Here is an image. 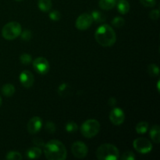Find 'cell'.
<instances>
[{
    "instance_id": "obj_17",
    "label": "cell",
    "mask_w": 160,
    "mask_h": 160,
    "mask_svg": "<svg viewBox=\"0 0 160 160\" xmlns=\"http://www.w3.org/2000/svg\"><path fill=\"white\" fill-rule=\"evenodd\" d=\"M38 6L39 9L42 12H49L52 6L51 0H38Z\"/></svg>"
},
{
    "instance_id": "obj_4",
    "label": "cell",
    "mask_w": 160,
    "mask_h": 160,
    "mask_svg": "<svg viewBox=\"0 0 160 160\" xmlns=\"http://www.w3.org/2000/svg\"><path fill=\"white\" fill-rule=\"evenodd\" d=\"M100 123L98 120L89 119L82 123L81 127V133L84 137L92 138L95 137L100 131Z\"/></svg>"
},
{
    "instance_id": "obj_6",
    "label": "cell",
    "mask_w": 160,
    "mask_h": 160,
    "mask_svg": "<svg viewBox=\"0 0 160 160\" xmlns=\"http://www.w3.org/2000/svg\"><path fill=\"white\" fill-rule=\"evenodd\" d=\"M134 148L141 154H148L152 149V144L148 139L145 138H138L133 142Z\"/></svg>"
},
{
    "instance_id": "obj_18",
    "label": "cell",
    "mask_w": 160,
    "mask_h": 160,
    "mask_svg": "<svg viewBox=\"0 0 160 160\" xmlns=\"http://www.w3.org/2000/svg\"><path fill=\"white\" fill-rule=\"evenodd\" d=\"M2 92L6 97H11L15 93V87L12 84H6L2 88Z\"/></svg>"
},
{
    "instance_id": "obj_25",
    "label": "cell",
    "mask_w": 160,
    "mask_h": 160,
    "mask_svg": "<svg viewBox=\"0 0 160 160\" xmlns=\"http://www.w3.org/2000/svg\"><path fill=\"white\" fill-rule=\"evenodd\" d=\"M20 60L21 63L24 64V65H28V64L31 62V61H32V57H31L29 54H28V53H23V54H22L21 56H20Z\"/></svg>"
},
{
    "instance_id": "obj_30",
    "label": "cell",
    "mask_w": 160,
    "mask_h": 160,
    "mask_svg": "<svg viewBox=\"0 0 160 160\" xmlns=\"http://www.w3.org/2000/svg\"><path fill=\"white\" fill-rule=\"evenodd\" d=\"M139 1L145 7H154L156 4V0H139Z\"/></svg>"
},
{
    "instance_id": "obj_36",
    "label": "cell",
    "mask_w": 160,
    "mask_h": 160,
    "mask_svg": "<svg viewBox=\"0 0 160 160\" xmlns=\"http://www.w3.org/2000/svg\"><path fill=\"white\" fill-rule=\"evenodd\" d=\"M16 1H17V2H20V1H23V0H16Z\"/></svg>"
},
{
    "instance_id": "obj_35",
    "label": "cell",
    "mask_w": 160,
    "mask_h": 160,
    "mask_svg": "<svg viewBox=\"0 0 160 160\" xmlns=\"http://www.w3.org/2000/svg\"><path fill=\"white\" fill-rule=\"evenodd\" d=\"M2 99L1 96H0V106H1V105H2Z\"/></svg>"
},
{
    "instance_id": "obj_13",
    "label": "cell",
    "mask_w": 160,
    "mask_h": 160,
    "mask_svg": "<svg viewBox=\"0 0 160 160\" xmlns=\"http://www.w3.org/2000/svg\"><path fill=\"white\" fill-rule=\"evenodd\" d=\"M117 5V0H99L98 6L102 10H110Z\"/></svg>"
},
{
    "instance_id": "obj_9",
    "label": "cell",
    "mask_w": 160,
    "mask_h": 160,
    "mask_svg": "<svg viewBox=\"0 0 160 160\" xmlns=\"http://www.w3.org/2000/svg\"><path fill=\"white\" fill-rule=\"evenodd\" d=\"M33 67L39 74H46L49 70V62L45 58L38 57L33 61Z\"/></svg>"
},
{
    "instance_id": "obj_22",
    "label": "cell",
    "mask_w": 160,
    "mask_h": 160,
    "mask_svg": "<svg viewBox=\"0 0 160 160\" xmlns=\"http://www.w3.org/2000/svg\"><path fill=\"white\" fill-rule=\"evenodd\" d=\"M148 73L150 76L156 77L159 74V68L156 64H150L148 67Z\"/></svg>"
},
{
    "instance_id": "obj_1",
    "label": "cell",
    "mask_w": 160,
    "mask_h": 160,
    "mask_svg": "<svg viewBox=\"0 0 160 160\" xmlns=\"http://www.w3.org/2000/svg\"><path fill=\"white\" fill-rule=\"evenodd\" d=\"M44 154L48 160H64L67 156L65 145L58 140H50L43 146Z\"/></svg>"
},
{
    "instance_id": "obj_24",
    "label": "cell",
    "mask_w": 160,
    "mask_h": 160,
    "mask_svg": "<svg viewBox=\"0 0 160 160\" xmlns=\"http://www.w3.org/2000/svg\"><path fill=\"white\" fill-rule=\"evenodd\" d=\"M66 131L69 133H74L78 130V124L73 121H70L66 124Z\"/></svg>"
},
{
    "instance_id": "obj_14",
    "label": "cell",
    "mask_w": 160,
    "mask_h": 160,
    "mask_svg": "<svg viewBox=\"0 0 160 160\" xmlns=\"http://www.w3.org/2000/svg\"><path fill=\"white\" fill-rule=\"evenodd\" d=\"M42 151L39 147H31L27 152V157L31 159H38L42 156Z\"/></svg>"
},
{
    "instance_id": "obj_15",
    "label": "cell",
    "mask_w": 160,
    "mask_h": 160,
    "mask_svg": "<svg viewBox=\"0 0 160 160\" xmlns=\"http://www.w3.org/2000/svg\"><path fill=\"white\" fill-rule=\"evenodd\" d=\"M116 6H117L118 12L121 14L128 13L131 8L129 2L127 0H119Z\"/></svg>"
},
{
    "instance_id": "obj_32",
    "label": "cell",
    "mask_w": 160,
    "mask_h": 160,
    "mask_svg": "<svg viewBox=\"0 0 160 160\" xmlns=\"http://www.w3.org/2000/svg\"><path fill=\"white\" fill-rule=\"evenodd\" d=\"M34 143L37 145L38 147H40V146H44V143H43V141L41 140V139L38 138H35L34 140Z\"/></svg>"
},
{
    "instance_id": "obj_3",
    "label": "cell",
    "mask_w": 160,
    "mask_h": 160,
    "mask_svg": "<svg viewBox=\"0 0 160 160\" xmlns=\"http://www.w3.org/2000/svg\"><path fill=\"white\" fill-rule=\"evenodd\" d=\"M96 157L99 160H117L120 157L119 149L112 144H103L96 150Z\"/></svg>"
},
{
    "instance_id": "obj_27",
    "label": "cell",
    "mask_w": 160,
    "mask_h": 160,
    "mask_svg": "<svg viewBox=\"0 0 160 160\" xmlns=\"http://www.w3.org/2000/svg\"><path fill=\"white\" fill-rule=\"evenodd\" d=\"M20 36H21L22 40L25 41V42H28V41L31 40V38H32V33L29 30H24L23 32H21Z\"/></svg>"
},
{
    "instance_id": "obj_21",
    "label": "cell",
    "mask_w": 160,
    "mask_h": 160,
    "mask_svg": "<svg viewBox=\"0 0 160 160\" xmlns=\"http://www.w3.org/2000/svg\"><path fill=\"white\" fill-rule=\"evenodd\" d=\"M6 159L8 160H20L22 159V155L19 152L11 151L6 154Z\"/></svg>"
},
{
    "instance_id": "obj_2",
    "label": "cell",
    "mask_w": 160,
    "mask_h": 160,
    "mask_svg": "<svg viewBox=\"0 0 160 160\" xmlns=\"http://www.w3.org/2000/svg\"><path fill=\"white\" fill-rule=\"evenodd\" d=\"M95 38L102 46L110 47L115 44L117 35L112 27L108 24H102L98 27L95 31Z\"/></svg>"
},
{
    "instance_id": "obj_20",
    "label": "cell",
    "mask_w": 160,
    "mask_h": 160,
    "mask_svg": "<svg viewBox=\"0 0 160 160\" xmlns=\"http://www.w3.org/2000/svg\"><path fill=\"white\" fill-rule=\"evenodd\" d=\"M135 129L138 134H145L148 130V123L145 121L139 122V123L136 125Z\"/></svg>"
},
{
    "instance_id": "obj_34",
    "label": "cell",
    "mask_w": 160,
    "mask_h": 160,
    "mask_svg": "<svg viewBox=\"0 0 160 160\" xmlns=\"http://www.w3.org/2000/svg\"><path fill=\"white\" fill-rule=\"evenodd\" d=\"M157 88H158V92H159V81L157 83Z\"/></svg>"
},
{
    "instance_id": "obj_7",
    "label": "cell",
    "mask_w": 160,
    "mask_h": 160,
    "mask_svg": "<svg viewBox=\"0 0 160 160\" xmlns=\"http://www.w3.org/2000/svg\"><path fill=\"white\" fill-rule=\"evenodd\" d=\"M71 152L73 156L77 159H84L87 156L88 149V146L84 142L81 141H77L73 142L72 145Z\"/></svg>"
},
{
    "instance_id": "obj_10",
    "label": "cell",
    "mask_w": 160,
    "mask_h": 160,
    "mask_svg": "<svg viewBox=\"0 0 160 160\" xmlns=\"http://www.w3.org/2000/svg\"><path fill=\"white\" fill-rule=\"evenodd\" d=\"M109 120L111 123L116 126L121 125L125 120L124 112L120 108H113L109 113Z\"/></svg>"
},
{
    "instance_id": "obj_16",
    "label": "cell",
    "mask_w": 160,
    "mask_h": 160,
    "mask_svg": "<svg viewBox=\"0 0 160 160\" xmlns=\"http://www.w3.org/2000/svg\"><path fill=\"white\" fill-rule=\"evenodd\" d=\"M150 137H151L152 140L155 142V143H159L160 142V128L158 125H154L152 128L150 129L149 131Z\"/></svg>"
},
{
    "instance_id": "obj_8",
    "label": "cell",
    "mask_w": 160,
    "mask_h": 160,
    "mask_svg": "<svg viewBox=\"0 0 160 160\" xmlns=\"http://www.w3.org/2000/svg\"><path fill=\"white\" fill-rule=\"evenodd\" d=\"M93 23L92 15L89 13H82L78 17L75 26L80 31H86L92 26Z\"/></svg>"
},
{
    "instance_id": "obj_29",
    "label": "cell",
    "mask_w": 160,
    "mask_h": 160,
    "mask_svg": "<svg viewBox=\"0 0 160 160\" xmlns=\"http://www.w3.org/2000/svg\"><path fill=\"white\" fill-rule=\"evenodd\" d=\"M49 18L52 20L54 21H57V20H60L61 18V13L58 10H52L49 12Z\"/></svg>"
},
{
    "instance_id": "obj_12",
    "label": "cell",
    "mask_w": 160,
    "mask_h": 160,
    "mask_svg": "<svg viewBox=\"0 0 160 160\" xmlns=\"http://www.w3.org/2000/svg\"><path fill=\"white\" fill-rule=\"evenodd\" d=\"M20 81L24 88H29L32 87L34 82V75L29 70H23L20 75Z\"/></svg>"
},
{
    "instance_id": "obj_26",
    "label": "cell",
    "mask_w": 160,
    "mask_h": 160,
    "mask_svg": "<svg viewBox=\"0 0 160 160\" xmlns=\"http://www.w3.org/2000/svg\"><path fill=\"white\" fill-rule=\"evenodd\" d=\"M136 159V156L134 153L131 151H127L122 155L120 157L121 160H134Z\"/></svg>"
},
{
    "instance_id": "obj_33",
    "label": "cell",
    "mask_w": 160,
    "mask_h": 160,
    "mask_svg": "<svg viewBox=\"0 0 160 160\" xmlns=\"http://www.w3.org/2000/svg\"><path fill=\"white\" fill-rule=\"evenodd\" d=\"M116 103H117V100H116L115 98H112H112H109V106H115Z\"/></svg>"
},
{
    "instance_id": "obj_23",
    "label": "cell",
    "mask_w": 160,
    "mask_h": 160,
    "mask_svg": "<svg viewBox=\"0 0 160 160\" xmlns=\"http://www.w3.org/2000/svg\"><path fill=\"white\" fill-rule=\"evenodd\" d=\"M125 20L123 17H116L113 20H112V25L117 28H120L124 25Z\"/></svg>"
},
{
    "instance_id": "obj_28",
    "label": "cell",
    "mask_w": 160,
    "mask_h": 160,
    "mask_svg": "<svg viewBox=\"0 0 160 160\" xmlns=\"http://www.w3.org/2000/svg\"><path fill=\"white\" fill-rule=\"evenodd\" d=\"M56 125L52 121H48L45 123V130L46 131H48L50 134H53V133L56 132Z\"/></svg>"
},
{
    "instance_id": "obj_11",
    "label": "cell",
    "mask_w": 160,
    "mask_h": 160,
    "mask_svg": "<svg viewBox=\"0 0 160 160\" xmlns=\"http://www.w3.org/2000/svg\"><path fill=\"white\" fill-rule=\"evenodd\" d=\"M42 127V120L39 117H34L28 121V131L31 134H35L38 132Z\"/></svg>"
},
{
    "instance_id": "obj_31",
    "label": "cell",
    "mask_w": 160,
    "mask_h": 160,
    "mask_svg": "<svg viewBox=\"0 0 160 160\" xmlns=\"http://www.w3.org/2000/svg\"><path fill=\"white\" fill-rule=\"evenodd\" d=\"M149 17L152 20H156L159 18V9H153L149 12Z\"/></svg>"
},
{
    "instance_id": "obj_5",
    "label": "cell",
    "mask_w": 160,
    "mask_h": 160,
    "mask_svg": "<svg viewBox=\"0 0 160 160\" xmlns=\"http://www.w3.org/2000/svg\"><path fill=\"white\" fill-rule=\"evenodd\" d=\"M22 32L21 25L16 21L9 22L2 30V35L6 40H14L18 38Z\"/></svg>"
},
{
    "instance_id": "obj_19",
    "label": "cell",
    "mask_w": 160,
    "mask_h": 160,
    "mask_svg": "<svg viewBox=\"0 0 160 160\" xmlns=\"http://www.w3.org/2000/svg\"><path fill=\"white\" fill-rule=\"evenodd\" d=\"M91 15H92V20H93V21H95V23H101L106 21V17H105V16L103 15L100 11L98 10L92 11Z\"/></svg>"
}]
</instances>
